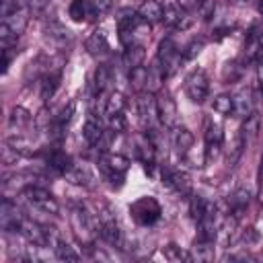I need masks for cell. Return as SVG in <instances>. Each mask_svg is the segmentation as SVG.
<instances>
[{
  "label": "cell",
  "mask_w": 263,
  "mask_h": 263,
  "mask_svg": "<svg viewBox=\"0 0 263 263\" xmlns=\"http://www.w3.org/2000/svg\"><path fill=\"white\" fill-rule=\"evenodd\" d=\"M60 80H62V70H49L41 76V82H39V92H41V99L43 101H49L55 90L60 88Z\"/></svg>",
  "instance_id": "20"
},
{
  "label": "cell",
  "mask_w": 263,
  "mask_h": 263,
  "mask_svg": "<svg viewBox=\"0 0 263 263\" xmlns=\"http://www.w3.org/2000/svg\"><path fill=\"white\" fill-rule=\"evenodd\" d=\"M111 82H113V70H111V66H109V64H101V66H97V70H95V78H92L95 90H97L99 95H103V92L109 90Z\"/></svg>",
  "instance_id": "25"
},
{
  "label": "cell",
  "mask_w": 263,
  "mask_h": 263,
  "mask_svg": "<svg viewBox=\"0 0 263 263\" xmlns=\"http://www.w3.org/2000/svg\"><path fill=\"white\" fill-rule=\"evenodd\" d=\"M162 255H164V259H166V261H173V263H181V261H193L191 253L183 251L181 247H177V245H173V242H168L166 247H162Z\"/></svg>",
  "instance_id": "32"
},
{
  "label": "cell",
  "mask_w": 263,
  "mask_h": 263,
  "mask_svg": "<svg viewBox=\"0 0 263 263\" xmlns=\"http://www.w3.org/2000/svg\"><path fill=\"white\" fill-rule=\"evenodd\" d=\"M259 12L263 14V0H259Z\"/></svg>",
  "instance_id": "43"
},
{
  "label": "cell",
  "mask_w": 263,
  "mask_h": 263,
  "mask_svg": "<svg viewBox=\"0 0 263 263\" xmlns=\"http://www.w3.org/2000/svg\"><path fill=\"white\" fill-rule=\"evenodd\" d=\"M43 31H45V37H47L53 45H58V47H66V45L72 41V33H70L60 21H55V18L47 21Z\"/></svg>",
  "instance_id": "16"
},
{
  "label": "cell",
  "mask_w": 263,
  "mask_h": 263,
  "mask_svg": "<svg viewBox=\"0 0 263 263\" xmlns=\"http://www.w3.org/2000/svg\"><path fill=\"white\" fill-rule=\"evenodd\" d=\"M148 68H144V66H138V68H134V70H129V84L138 90V92H142V90H146L148 88Z\"/></svg>",
  "instance_id": "31"
},
{
  "label": "cell",
  "mask_w": 263,
  "mask_h": 263,
  "mask_svg": "<svg viewBox=\"0 0 263 263\" xmlns=\"http://www.w3.org/2000/svg\"><path fill=\"white\" fill-rule=\"evenodd\" d=\"M45 160H47V166L53 168V171L60 173V175H66V173L74 166L72 158H70L66 152H62V150H51V152L45 156Z\"/></svg>",
  "instance_id": "23"
},
{
  "label": "cell",
  "mask_w": 263,
  "mask_h": 263,
  "mask_svg": "<svg viewBox=\"0 0 263 263\" xmlns=\"http://www.w3.org/2000/svg\"><path fill=\"white\" fill-rule=\"evenodd\" d=\"M208 203H210V201H205L201 195H191V199H189V214H191V218H193L195 222L205 214Z\"/></svg>",
  "instance_id": "36"
},
{
  "label": "cell",
  "mask_w": 263,
  "mask_h": 263,
  "mask_svg": "<svg viewBox=\"0 0 263 263\" xmlns=\"http://www.w3.org/2000/svg\"><path fill=\"white\" fill-rule=\"evenodd\" d=\"M88 8L92 16H101L113 8V0H88Z\"/></svg>",
  "instance_id": "39"
},
{
  "label": "cell",
  "mask_w": 263,
  "mask_h": 263,
  "mask_svg": "<svg viewBox=\"0 0 263 263\" xmlns=\"http://www.w3.org/2000/svg\"><path fill=\"white\" fill-rule=\"evenodd\" d=\"M232 95H218L214 99V111H218L220 115H232Z\"/></svg>",
  "instance_id": "37"
},
{
  "label": "cell",
  "mask_w": 263,
  "mask_h": 263,
  "mask_svg": "<svg viewBox=\"0 0 263 263\" xmlns=\"http://www.w3.org/2000/svg\"><path fill=\"white\" fill-rule=\"evenodd\" d=\"M162 183L183 197L191 195V177L181 168H164L162 171Z\"/></svg>",
  "instance_id": "10"
},
{
  "label": "cell",
  "mask_w": 263,
  "mask_h": 263,
  "mask_svg": "<svg viewBox=\"0 0 263 263\" xmlns=\"http://www.w3.org/2000/svg\"><path fill=\"white\" fill-rule=\"evenodd\" d=\"M259 228H261V230H263V216H261V218H259Z\"/></svg>",
  "instance_id": "45"
},
{
  "label": "cell",
  "mask_w": 263,
  "mask_h": 263,
  "mask_svg": "<svg viewBox=\"0 0 263 263\" xmlns=\"http://www.w3.org/2000/svg\"><path fill=\"white\" fill-rule=\"evenodd\" d=\"M18 156H21V154H18V152H14L8 144L4 146V150H2V162H4V164H12V162H16V158H18Z\"/></svg>",
  "instance_id": "41"
},
{
  "label": "cell",
  "mask_w": 263,
  "mask_h": 263,
  "mask_svg": "<svg viewBox=\"0 0 263 263\" xmlns=\"http://www.w3.org/2000/svg\"><path fill=\"white\" fill-rule=\"evenodd\" d=\"M232 105H234V109H232L234 117H242V119L249 117L253 113V109H255V97H253L251 86H240L232 95Z\"/></svg>",
  "instance_id": "13"
},
{
  "label": "cell",
  "mask_w": 263,
  "mask_h": 263,
  "mask_svg": "<svg viewBox=\"0 0 263 263\" xmlns=\"http://www.w3.org/2000/svg\"><path fill=\"white\" fill-rule=\"evenodd\" d=\"M162 8H164V18H162V21H164L171 29H175V31H185V29L191 27L193 18L189 16L187 8H185L183 4H179L177 0H166V2L162 4Z\"/></svg>",
  "instance_id": "7"
},
{
  "label": "cell",
  "mask_w": 263,
  "mask_h": 263,
  "mask_svg": "<svg viewBox=\"0 0 263 263\" xmlns=\"http://www.w3.org/2000/svg\"><path fill=\"white\" fill-rule=\"evenodd\" d=\"M263 60V25H257L249 31L245 41V62L259 64Z\"/></svg>",
  "instance_id": "9"
},
{
  "label": "cell",
  "mask_w": 263,
  "mask_h": 263,
  "mask_svg": "<svg viewBox=\"0 0 263 263\" xmlns=\"http://www.w3.org/2000/svg\"><path fill=\"white\" fill-rule=\"evenodd\" d=\"M72 230L84 247H92V242L99 236L97 214H90L86 208H74L72 210Z\"/></svg>",
  "instance_id": "1"
},
{
  "label": "cell",
  "mask_w": 263,
  "mask_h": 263,
  "mask_svg": "<svg viewBox=\"0 0 263 263\" xmlns=\"http://www.w3.org/2000/svg\"><path fill=\"white\" fill-rule=\"evenodd\" d=\"M201 49H203V41H201V39H193V41H189V43L181 49L183 60H191V58H195Z\"/></svg>",
  "instance_id": "40"
},
{
  "label": "cell",
  "mask_w": 263,
  "mask_h": 263,
  "mask_svg": "<svg viewBox=\"0 0 263 263\" xmlns=\"http://www.w3.org/2000/svg\"><path fill=\"white\" fill-rule=\"evenodd\" d=\"M203 4H205V0H187V6H189L191 10H197V12L201 10Z\"/></svg>",
  "instance_id": "42"
},
{
  "label": "cell",
  "mask_w": 263,
  "mask_h": 263,
  "mask_svg": "<svg viewBox=\"0 0 263 263\" xmlns=\"http://www.w3.org/2000/svg\"><path fill=\"white\" fill-rule=\"evenodd\" d=\"M23 197L27 199V203H31L33 208L41 210L43 214L55 216V214L60 212V203L55 201V197H53L47 189H43V187H39V185H27V187L23 189Z\"/></svg>",
  "instance_id": "5"
},
{
  "label": "cell",
  "mask_w": 263,
  "mask_h": 263,
  "mask_svg": "<svg viewBox=\"0 0 263 263\" xmlns=\"http://www.w3.org/2000/svg\"><path fill=\"white\" fill-rule=\"evenodd\" d=\"M23 214L21 210L16 208V203H12L8 197L2 199V205H0V226L4 232H18V226L23 222Z\"/></svg>",
  "instance_id": "12"
},
{
  "label": "cell",
  "mask_w": 263,
  "mask_h": 263,
  "mask_svg": "<svg viewBox=\"0 0 263 263\" xmlns=\"http://www.w3.org/2000/svg\"><path fill=\"white\" fill-rule=\"evenodd\" d=\"M144 58H146V49L142 43H129L125 45L123 53H121V64L127 68V70H134L138 66L144 64Z\"/></svg>",
  "instance_id": "19"
},
{
  "label": "cell",
  "mask_w": 263,
  "mask_h": 263,
  "mask_svg": "<svg viewBox=\"0 0 263 263\" xmlns=\"http://www.w3.org/2000/svg\"><path fill=\"white\" fill-rule=\"evenodd\" d=\"M29 14H31V8L29 6H25V8H21V10H16V12H12V14H8V16H2V25H6L14 35H21L23 31H25V27H27V23H29Z\"/></svg>",
  "instance_id": "22"
},
{
  "label": "cell",
  "mask_w": 263,
  "mask_h": 263,
  "mask_svg": "<svg viewBox=\"0 0 263 263\" xmlns=\"http://www.w3.org/2000/svg\"><path fill=\"white\" fill-rule=\"evenodd\" d=\"M247 148V142L242 140V136L238 134L236 138H234V142H232V146H230V150H228V156H226V162H228V166H234L236 162H238V158H240V154H242V150Z\"/></svg>",
  "instance_id": "34"
},
{
  "label": "cell",
  "mask_w": 263,
  "mask_h": 263,
  "mask_svg": "<svg viewBox=\"0 0 263 263\" xmlns=\"http://www.w3.org/2000/svg\"><path fill=\"white\" fill-rule=\"evenodd\" d=\"M53 251H55V257L62 259V261H80V255L74 251V247H70L68 242H64L62 238H60V242L53 247Z\"/></svg>",
  "instance_id": "35"
},
{
  "label": "cell",
  "mask_w": 263,
  "mask_h": 263,
  "mask_svg": "<svg viewBox=\"0 0 263 263\" xmlns=\"http://www.w3.org/2000/svg\"><path fill=\"white\" fill-rule=\"evenodd\" d=\"M129 214H132V218H134L136 224H140V226H152L154 222L160 220L162 208H160L158 199H154L152 195H144V197L136 199L129 205Z\"/></svg>",
  "instance_id": "3"
},
{
  "label": "cell",
  "mask_w": 263,
  "mask_h": 263,
  "mask_svg": "<svg viewBox=\"0 0 263 263\" xmlns=\"http://www.w3.org/2000/svg\"><path fill=\"white\" fill-rule=\"evenodd\" d=\"M99 168L101 173L111 181V185L115 187H121L123 185V179H125V173L129 168V160L123 156V154H113V152H105L101 154L99 158Z\"/></svg>",
  "instance_id": "2"
},
{
  "label": "cell",
  "mask_w": 263,
  "mask_h": 263,
  "mask_svg": "<svg viewBox=\"0 0 263 263\" xmlns=\"http://www.w3.org/2000/svg\"><path fill=\"white\" fill-rule=\"evenodd\" d=\"M138 14L144 23H160L164 18V8L158 0H144L138 8Z\"/></svg>",
  "instance_id": "21"
},
{
  "label": "cell",
  "mask_w": 263,
  "mask_h": 263,
  "mask_svg": "<svg viewBox=\"0 0 263 263\" xmlns=\"http://www.w3.org/2000/svg\"><path fill=\"white\" fill-rule=\"evenodd\" d=\"M185 92L193 103H203L210 95V78L205 74V70L195 68L187 74L185 78Z\"/></svg>",
  "instance_id": "6"
},
{
  "label": "cell",
  "mask_w": 263,
  "mask_h": 263,
  "mask_svg": "<svg viewBox=\"0 0 263 263\" xmlns=\"http://www.w3.org/2000/svg\"><path fill=\"white\" fill-rule=\"evenodd\" d=\"M230 2H234V4H245L247 0H230Z\"/></svg>",
  "instance_id": "44"
},
{
  "label": "cell",
  "mask_w": 263,
  "mask_h": 263,
  "mask_svg": "<svg viewBox=\"0 0 263 263\" xmlns=\"http://www.w3.org/2000/svg\"><path fill=\"white\" fill-rule=\"evenodd\" d=\"M82 136H84L88 146H97L105 138V127H103V121L99 119V115L88 113V117L82 125Z\"/></svg>",
  "instance_id": "15"
},
{
  "label": "cell",
  "mask_w": 263,
  "mask_h": 263,
  "mask_svg": "<svg viewBox=\"0 0 263 263\" xmlns=\"http://www.w3.org/2000/svg\"><path fill=\"white\" fill-rule=\"evenodd\" d=\"M138 113L146 129H154V121L158 119L156 111V97L150 90H142L138 97Z\"/></svg>",
  "instance_id": "11"
},
{
  "label": "cell",
  "mask_w": 263,
  "mask_h": 263,
  "mask_svg": "<svg viewBox=\"0 0 263 263\" xmlns=\"http://www.w3.org/2000/svg\"><path fill=\"white\" fill-rule=\"evenodd\" d=\"M171 132H173V148L181 158H185L193 150V134L183 125H177Z\"/></svg>",
  "instance_id": "18"
},
{
  "label": "cell",
  "mask_w": 263,
  "mask_h": 263,
  "mask_svg": "<svg viewBox=\"0 0 263 263\" xmlns=\"http://www.w3.org/2000/svg\"><path fill=\"white\" fill-rule=\"evenodd\" d=\"M222 144H224V134H222V127L214 121H208L205 125V148H203V154L208 160L216 158L222 150Z\"/></svg>",
  "instance_id": "14"
},
{
  "label": "cell",
  "mask_w": 263,
  "mask_h": 263,
  "mask_svg": "<svg viewBox=\"0 0 263 263\" xmlns=\"http://www.w3.org/2000/svg\"><path fill=\"white\" fill-rule=\"evenodd\" d=\"M251 197H253V193H251V189H247V187H238V189H234L232 191V195L228 197V205H230V210L232 212H242L247 205H249V201H251Z\"/></svg>",
  "instance_id": "28"
},
{
  "label": "cell",
  "mask_w": 263,
  "mask_h": 263,
  "mask_svg": "<svg viewBox=\"0 0 263 263\" xmlns=\"http://www.w3.org/2000/svg\"><path fill=\"white\" fill-rule=\"evenodd\" d=\"M259 125H261V121H259V115L253 111L249 117H245V123H242V127H240V136H242V140L247 142V146L259 136Z\"/></svg>",
  "instance_id": "27"
},
{
  "label": "cell",
  "mask_w": 263,
  "mask_h": 263,
  "mask_svg": "<svg viewBox=\"0 0 263 263\" xmlns=\"http://www.w3.org/2000/svg\"><path fill=\"white\" fill-rule=\"evenodd\" d=\"M68 12H70L72 21H76V23H82V21H86V18L92 16L90 14V8H88V0H72Z\"/></svg>",
  "instance_id": "30"
},
{
  "label": "cell",
  "mask_w": 263,
  "mask_h": 263,
  "mask_svg": "<svg viewBox=\"0 0 263 263\" xmlns=\"http://www.w3.org/2000/svg\"><path fill=\"white\" fill-rule=\"evenodd\" d=\"M214 242H205V240H195V247H193V253L191 257L197 259V261H212L214 259Z\"/></svg>",
  "instance_id": "33"
},
{
  "label": "cell",
  "mask_w": 263,
  "mask_h": 263,
  "mask_svg": "<svg viewBox=\"0 0 263 263\" xmlns=\"http://www.w3.org/2000/svg\"><path fill=\"white\" fill-rule=\"evenodd\" d=\"M181 62H183V53L179 51L175 41L173 39H162L160 45H158V51H156V60H154V64L158 66L162 76L166 78V76L175 74L179 70Z\"/></svg>",
  "instance_id": "4"
},
{
  "label": "cell",
  "mask_w": 263,
  "mask_h": 263,
  "mask_svg": "<svg viewBox=\"0 0 263 263\" xmlns=\"http://www.w3.org/2000/svg\"><path fill=\"white\" fill-rule=\"evenodd\" d=\"M33 121V115L25 109V107H14L10 111V117H8V127L14 132V129H23L27 125H31Z\"/></svg>",
  "instance_id": "29"
},
{
  "label": "cell",
  "mask_w": 263,
  "mask_h": 263,
  "mask_svg": "<svg viewBox=\"0 0 263 263\" xmlns=\"http://www.w3.org/2000/svg\"><path fill=\"white\" fill-rule=\"evenodd\" d=\"M25 6H29L27 0H0V16H8Z\"/></svg>",
  "instance_id": "38"
},
{
  "label": "cell",
  "mask_w": 263,
  "mask_h": 263,
  "mask_svg": "<svg viewBox=\"0 0 263 263\" xmlns=\"http://www.w3.org/2000/svg\"><path fill=\"white\" fill-rule=\"evenodd\" d=\"M156 111H158V121L164 127L173 129V127L179 125V109H177V103H175V99L166 90H160L156 95Z\"/></svg>",
  "instance_id": "8"
},
{
  "label": "cell",
  "mask_w": 263,
  "mask_h": 263,
  "mask_svg": "<svg viewBox=\"0 0 263 263\" xmlns=\"http://www.w3.org/2000/svg\"><path fill=\"white\" fill-rule=\"evenodd\" d=\"M64 177L74 185H80V187H86V189L95 187V177L86 166H72Z\"/></svg>",
  "instance_id": "24"
},
{
  "label": "cell",
  "mask_w": 263,
  "mask_h": 263,
  "mask_svg": "<svg viewBox=\"0 0 263 263\" xmlns=\"http://www.w3.org/2000/svg\"><path fill=\"white\" fill-rule=\"evenodd\" d=\"M123 109H125V97L119 90H111L107 95V99H105V105H103L105 117L109 119L113 115H119V113H123Z\"/></svg>",
  "instance_id": "26"
},
{
  "label": "cell",
  "mask_w": 263,
  "mask_h": 263,
  "mask_svg": "<svg viewBox=\"0 0 263 263\" xmlns=\"http://www.w3.org/2000/svg\"><path fill=\"white\" fill-rule=\"evenodd\" d=\"M86 51L92 55V58H105L109 53V39H107V33L103 29L99 31H92L88 37H86Z\"/></svg>",
  "instance_id": "17"
}]
</instances>
